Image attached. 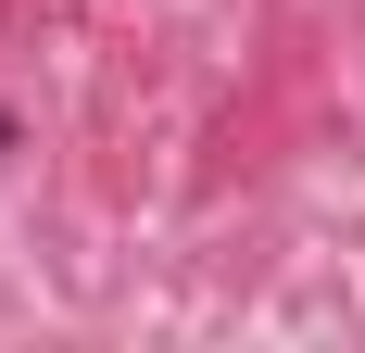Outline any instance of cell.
Segmentation results:
<instances>
[{"label":"cell","mask_w":365,"mask_h":353,"mask_svg":"<svg viewBox=\"0 0 365 353\" xmlns=\"http://www.w3.org/2000/svg\"><path fill=\"white\" fill-rule=\"evenodd\" d=\"M0 151H13V114H0Z\"/></svg>","instance_id":"cell-1"}]
</instances>
